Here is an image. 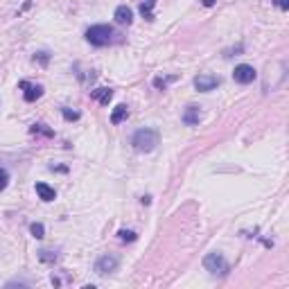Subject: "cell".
Returning <instances> with one entry per match:
<instances>
[{"instance_id": "obj_19", "label": "cell", "mask_w": 289, "mask_h": 289, "mask_svg": "<svg viewBox=\"0 0 289 289\" xmlns=\"http://www.w3.org/2000/svg\"><path fill=\"white\" fill-rule=\"evenodd\" d=\"M7 183H9V174H7V170H3V167H0V190L7 188Z\"/></svg>"}, {"instance_id": "obj_21", "label": "cell", "mask_w": 289, "mask_h": 289, "mask_svg": "<svg viewBox=\"0 0 289 289\" xmlns=\"http://www.w3.org/2000/svg\"><path fill=\"white\" fill-rule=\"evenodd\" d=\"M36 59H39V61L43 63V66H45V63H48V59H50V57H48V54H45V52H39V54H36V57H34V61H36Z\"/></svg>"}, {"instance_id": "obj_10", "label": "cell", "mask_w": 289, "mask_h": 289, "mask_svg": "<svg viewBox=\"0 0 289 289\" xmlns=\"http://www.w3.org/2000/svg\"><path fill=\"white\" fill-rule=\"evenodd\" d=\"M90 97L97 99L102 106H106V104L113 99V90L111 88H95V90H90Z\"/></svg>"}, {"instance_id": "obj_15", "label": "cell", "mask_w": 289, "mask_h": 289, "mask_svg": "<svg viewBox=\"0 0 289 289\" xmlns=\"http://www.w3.org/2000/svg\"><path fill=\"white\" fill-rule=\"evenodd\" d=\"M30 233L34 235L36 239H43V237H45V228H43V224H39V221H36V224H32V226H30Z\"/></svg>"}, {"instance_id": "obj_7", "label": "cell", "mask_w": 289, "mask_h": 289, "mask_svg": "<svg viewBox=\"0 0 289 289\" xmlns=\"http://www.w3.org/2000/svg\"><path fill=\"white\" fill-rule=\"evenodd\" d=\"M23 88V97H25V102H36V99L43 95V86L39 84H30V81H21L18 84Z\"/></svg>"}, {"instance_id": "obj_23", "label": "cell", "mask_w": 289, "mask_h": 289, "mask_svg": "<svg viewBox=\"0 0 289 289\" xmlns=\"http://www.w3.org/2000/svg\"><path fill=\"white\" fill-rule=\"evenodd\" d=\"M217 3V0H201V5H203V7H212V5H215Z\"/></svg>"}, {"instance_id": "obj_20", "label": "cell", "mask_w": 289, "mask_h": 289, "mask_svg": "<svg viewBox=\"0 0 289 289\" xmlns=\"http://www.w3.org/2000/svg\"><path fill=\"white\" fill-rule=\"evenodd\" d=\"M39 257H41L43 262H54V260H57V255H52V253L45 251V248H43V251H39Z\"/></svg>"}, {"instance_id": "obj_22", "label": "cell", "mask_w": 289, "mask_h": 289, "mask_svg": "<svg viewBox=\"0 0 289 289\" xmlns=\"http://www.w3.org/2000/svg\"><path fill=\"white\" fill-rule=\"evenodd\" d=\"M275 5H278L282 12H287V9H289V0H275Z\"/></svg>"}, {"instance_id": "obj_11", "label": "cell", "mask_w": 289, "mask_h": 289, "mask_svg": "<svg viewBox=\"0 0 289 289\" xmlns=\"http://www.w3.org/2000/svg\"><path fill=\"white\" fill-rule=\"evenodd\" d=\"M199 120H201V111H199L197 106H188L185 108V113H183V122L188 126H194V124H199Z\"/></svg>"}, {"instance_id": "obj_14", "label": "cell", "mask_w": 289, "mask_h": 289, "mask_svg": "<svg viewBox=\"0 0 289 289\" xmlns=\"http://www.w3.org/2000/svg\"><path fill=\"white\" fill-rule=\"evenodd\" d=\"M172 81H176L174 75H170V77H154V86H156L158 90H165L167 86L172 84Z\"/></svg>"}, {"instance_id": "obj_13", "label": "cell", "mask_w": 289, "mask_h": 289, "mask_svg": "<svg viewBox=\"0 0 289 289\" xmlns=\"http://www.w3.org/2000/svg\"><path fill=\"white\" fill-rule=\"evenodd\" d=\"M154 7H156V0H142L140 3V14H142L144 21H154Z\"/></svg>"}, {"instance_id": "obj_3", "label": "cell", "mask_w": 289, "mask_h": 289, "mask_svg": "<svg viewBox=\"0 0 289 289\" xmlns=\"http://www.w3.org/2000/svg\"><path fill=\"white\" fill-rule=\"evenodd\" d=\"M203 269L210 271V273L215 275H224L226 271H228V262H226V257L221 255V253H208L206 257H203Z\"/></svg>"}, {"instance_id": "obj_5", "label": "cell", "mask_w": 289, "mask_h": 289, "mask_svg": "<svg viewBox=\"0 0 289 289\" xmlns=\"http://www.w3.org/2000/svg\"><path fill=\"white\" fill-rule=\"evenodd\" d=\"M255 77H257L255 68L248 66V63H239V66H235V70H233V79L237 81V84H251Z\"/></svg>"}, {"instance_id": "obj_16", "label": "cell", "mask_w": 289, "mask_h": 289, "mask_svg": "<svg viewBox=\"0 0 289 289\" xmlns=\"http://www.w3.org/2000/svg\"><path fill=\"white\" fill-rule=\"evenodd\" d=\"M32 133H41V135H48V138H50V135H54V131L52 129H48V126H45V124H34V126H32Z\"/></svg>"}, {"instance_id": "obj_17", "label": "cell", "mask_w": 289, "mask_h": 289, "mask_svg": "<svg viewBox=\"0 0 289 289\" xmlns=\"http://www.w3.org/2000/svg\"><path fill=\"white\" fill-rule=\"evenodd\" d=\"M61 113H63V117H66L68 122L79 120V111H72V108H68V106H63V108H61Z\"/></svg>"}, {"instance_id": "obj_9", "label": "cell", "mask_w": 289, "mask_h": 289, "mask_svg": "<svg viewBox=\"0 0 289 289\" xmlns=\"http://www.w3.org/2000/svg\"><path fill=\"white\" fill-rule=\"evenodd\" d=\"M36 194H39L41 201H54V199H57L54 188H50L48 183H36Z\"/></svg>"}, {"instance_id": "obj_18", "label": "cell", "mask_w": 289, "mask_h": 289, "mask_svg": "<svg viewBox=\"0 0 289 289\" xmlns=\"http://www.w3.org/2000/svg\"><path fill=\"white\" fill-rule=\"evenodd\" d=\"M117 235H120V239H122V242H135V237H138V235H135L133 230H124V228H122Z\"/></svg>"}, {"instance_id": "obj_6", "label": "cell", "mask_w": 289, "mask_h": 289, "mask_svg": "<svg viewBox=\"0 0 289 289\" xmlns=\"http://www.w3.org/2000/svg\"><path fill=\"white\" fill-rule=\"evenodd\" d=\"M219 84H221V79H219V77H215V75H199V77H194V88H197L199 93L215 90Z\"/></svg>"}, {"instance_id": "obj_8", "label": "cell", "mask_w": 289, "mask_h": 289, "mask_svg": "<svg viewBox=\"0 0 289 289\" xmlns=\"http://www.w3.org/2000/svg\"><path fill=\"white\" fill-rule=\"evenodd\" d=\"M113 18H115L117 25H131L133 12H131V7H126V5H120V7L115 9V14H113Z\"/></svg>"}, {"instance_id": "obj_2", "label": "cell", "mask_w": 289, "mask_h": 289, "mask_svg": "<svg viewBox=\"0 0 289 289\" xmlns=\"http://www.w3.org/2000/svg\"><path fill=\"white\" fill-rule=\"evenodd\" d=\"M113 36H115V32L111 25H93L86 30V41L95 48H104V45L113 43Z\"/></svg>"}, {"instance_id": "obj_1", "label": "cell", "mask_w": 289, "mask_h": 289, "mask_svg": "<svg viewBox=\"0 0 289 289\" xmlns=\"http://www.w3.org/2000/svg\"><path fill=\"white\" fill-rule=\"evenodd\" d=\"M158 140H161L158 131L156 129H147V126H144V129H138L133 133V138H131V147H133L135 152H140V154H149V152L156 149Z\"/></svg>"}, {"instance_id": "obj_4", "label": "cell", "mask_w": 289, "mask_h": 289, "mask_svg": "<svg viewBox=\"0 0 289 289\" xmlns=\"http://www.w3.org/2000/svg\"><path fill=\"white\" fill-rule=\"evenodd\" d=\"M117 266H120V257L113 255V253H106V255L97 257V262H95V273H99V275L113 273Z\"/></svg>"}, {"instance_id": "obj_12", "label": "cell", "mask_w": 289, "mask_h": 289, "mask_svg": "<svg viewBox=\"0 0 289 289\" xmlns=\"http://www.w3.org/2000/svg\"><path fill=\"white\" fill-rule=\"evenodd\" d=\"M126 117H129V108H126V104H117V106L113 108V113H111V122L113 124H120V122H124Z\"/></svg>"}]
</instances>
